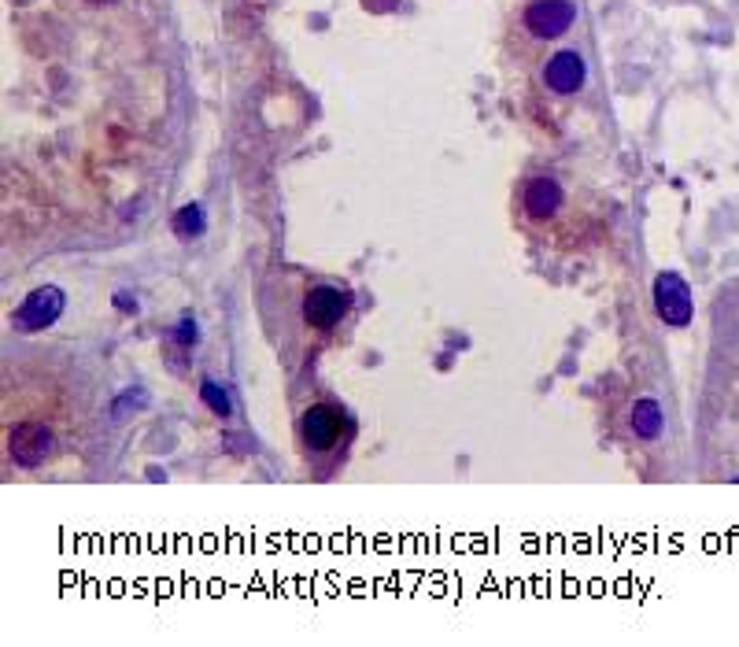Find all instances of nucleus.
I'll list each match as a JSON object with an SVG mask.
<instances>
[{
    "label": "nucleus",
    "instance_id": "9b49d317",
    "mask_svg": "<svg viewBox=\"0 0 739 647\" xmlns=\"http://www.w3.org/2000/svg\"><path fill=\"white\" fill-rule=\"evenodd\" d=\"M170 230L178 233V237H200V233L207 230V219L204 211L196 208V204H185L178 215H174V222H170Z\"/></svg>",
    "mask_w": 739,
    "mask_h": 647
},
{
    "label": "nucleus",
    "instance_id": "f03ea898",
    "mask_svg": "<svg viewBox=\"0 0 739 647\" xmlns=\"http://www.w3.org/2000/svg\"><path fill=\"white\" fill-rule=\"evenodd\" d=\"M60 315H63V289L41 285V289H34V293L19 304V311L12 315V326L23 333H37V330H49Z\"/></svg>",
    "mask_w": 739,
    "mask_h": 647
},
{
    "label": "nucleus",
    "instance_id": "20e7f679",
    "mask_svg": "<svg viewBox=\"0 0 739 647\" xmlns=\"http://www.w3.org/2000/svg\"><path fill=\"white\" fill-rule=\"evenodd\" d=\"M577 19V8L570 0H533L525 8V26L536 37H562Z\"/></svg>",
    "mask_w": 739,
    "mask_h": 647
},
{
    "label": "nucleus",
    "instance_id": "39448f33",
    "mask_svg": "<svg viewBox=\"0 0 739 647\" xmlns=\"http://www.w3.org/2000/svg\"><path fill=\"white\" fill-rule=\"evenodd\" d=\"M340 429H344V415H340L337 407H329V403H318L311 407L300 422V437L307 448H315V452H326L333 448L340 437Z\"/></svg>",
    "mask_w": 739,
    "mask_h": 647
},
{
    "label": "nucleus",
    "instance_id": "f8f14e48",
    "mask_svg": "<svg viewBox=\"0 0 739 647\" xmlns=\"http://www.w3.org/2000/svg\"><path fill=\"white\" fill-rule=\"evenodd\" d=\"M174 341L182 344V348H189V344H196V322L189 315L178 322V330H174Z\"/></svg>",
    "mask_w": 739,
    "mask_h": 647
},
{
    "label": "nucleus",
    "instance_id": "7ed1b4c3",
    "mask_svg": "<svg viewBox=\"0 0 739 647\" xmlns=\"http://www.w3.org/2000/svg\"><path fill=\"white\" fill-rule=\"evenodd\" d=\"M352 307V296L348 289H337V285H315L307 300H303V318L311 330H333L340 318L348 315Z\"/></svg>",
    "mask_w": 739,
    "mask_h": 647
},
{
    "label": "nucleus",
    "instance_id": "6e6552de",
    "mask_svg": "<svg viewBox=\"0 0 739 647\" xmlns=\"http://www.w3.org/2000/svg\"><path fill=\"white\" fill-rule=\"evenodd\" d=\"M521 208L533 219H547L562 208V185L555 178H529L525 182V193H521Z\"/></svg>",
    "mask_w": 739,
    "mask_h": 647
},
{
    "label": "nucleus",
    "instance_id": "2eb2a0df",
    "mask_svg": "<svg viewBox=\"0 0 739 647\" xmlns=\"http://www.w3.org/2000/svg\"><path fill=\"white\" fill-rule=\"evenodd\" d=\"M89 4H111V0H89Z\"/></svg>",
    "mask_w": 739,
    "mask_h": 647
},
{
    "label": "nucleus",
    "instance_id": "1a4fd4ad",
    "mask_svg": "<svg viewBox=\"0 0 739 647\" xmlns=\"http://www.w3.org/2000/svg\"><path fill=\"white\" fill-rule=\"evenodd\" d=\"M662 429H666V415H662L658 400H636V407H632V433L643 440H655L662 437Z\"/></svg>",
    "mask_w": 739,
    "mask_h": 647
},
{
    "label": "nucleus",
    "instance_id": "423d86ee",
    "mask_svg": "<svg viewBox=\"0 0 739 647\" xmlns=\"http://www.w3.org/2000/svg\"><path fill=\"white\" fill-rule=\"evenodd\" d=\"M12 455L19 466H41L52 452V433L41 422H23V426L12 429Z\"/></svg>",
    "mask_w": 739,
    "mask_h": 647
},
{
    "label": "nucleus",
    "instance_id": "0eeeda50",
    "mask_svg": "<svg viewBox=\"0 0 739 647\" xmlns=\"http://www.w3.org/2000/svg\"><path fill=\"white\" fill-rule=\"evenodd\" d=\"M584 60L577 52H558L544 67V86L551 93H577L584 86Z\"/></svg>",
    "mask_w": 739,
    "mask_h": 647
},
{
    "label": "nucleus",
    "instance_id": "9d476101",
    "mask_svg": "<svg viewBox=\"0 0 739 647\" xmlns=\"http://www.w3.org/2000/svg\"><path fill=\"white\" fill-rule=\"evenodd\" d=\"M200 400L207 403V411H211V415H219V418L233 415L230 392H226V385H219V381H211V378L200 381Z\"/></svg>",
    "mask_w": 739,
    "mask_h": 647
},
{
    "label": "nucleus",
    "instance_id": "ddd939ff",
    "mask_svg": "<svg viewBox=\"0 0 739 647\" xmlns=\"http://www.w3.org/2000/svg\"><path fill=\"white\" fill-rule=\"evenodd\" d=\"M115 307H119V311H137V296L115 293Z\"/></svg>",
    "mask_w": 739,
    "mask_h": 647
},
{
    "label": "nucleus",
    "instance_id": "f257e3e1",
    "mask_svg": "<svg viewBox=\"0 0 739 647\" xmlns=\"http://www.w3.org/2000/svg\"><path fill=\"white\" fill-rule=\"evenodd\" d=\"M655 311L666 326H673V330H684L691 322V315H695L688 281L680 278L677 270H662L655 278Z\"/></svg>",
    "mask_w": 739,
    "mask_h": 647
},
{
    "label": "nucleus",
    "instance_id": "4468645a",
    "mask_svg": "<svg viewBox=\"0 0 739 647\" xmlns=\"http://www.w3.org/2000/svg\"><path fill=\"white\" fill-rule=\"evenodd\" d=\"M392 4H396V0H366V8H374V12H385Z\"/></svg>",
    "mask_w": 739,
    "mask_h": 647
}]
</instances>
